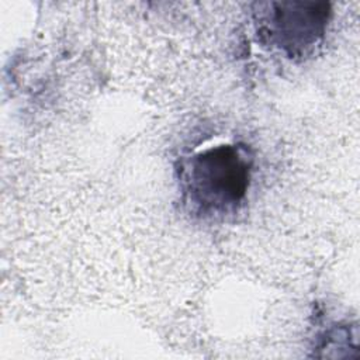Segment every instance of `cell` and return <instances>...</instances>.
<instances>
[{
    "mask_svg": "<svg viewBox=\"0 0 360 360\" xmlns=\"http://www.w3.org/2000/svg\"><path fill=\"white\" fill-rule=\"evenodd\" d=\"M253 156L239 143L207 148L183 160L180 187L184 202L204 218L238 211L249 190Z\"/></svg>",
    "mask_w": 360,
    "mask_h": 360,
    "instance_id": "cell-1",
    "label": "cell"
},
{
    "mask_svg": "<svg viewBox=\"0 0 360 360\" xmlns=\"http://www.w3.org/2000/svg\"><path fill=\"white\" fill-rule=\"evenodd\" d=\"M329 4L315 1H271L259 4V34L290 58L308 55L322 39Z\"/></svg>",
    "mask_w": 360,
    "mask_h": 360,
    "instance_id": "cell-2",
    "label": "cell"
}]
</instances>
